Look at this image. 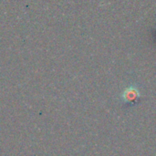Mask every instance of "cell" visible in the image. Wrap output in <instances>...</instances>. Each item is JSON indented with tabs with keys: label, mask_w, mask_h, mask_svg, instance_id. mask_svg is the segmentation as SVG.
<instances>
[{
	"label": "cell",
	"mask_w": 156,
	"mask_h": 156,
	"mask_svg": "<svg viewBox=\"0 0 156 156\" xmlns=\"http://www.w3.org/2000/svg\"><path fill=\"white\" fill-rule=\"evenodd\" d=\"M140 96V92L138 89L134 86H131L128 89L125 90V91L122 94V98L126 101H133Z\"/></svg>",
	"instance_id": "6da1fadb"
}]
</instances>
